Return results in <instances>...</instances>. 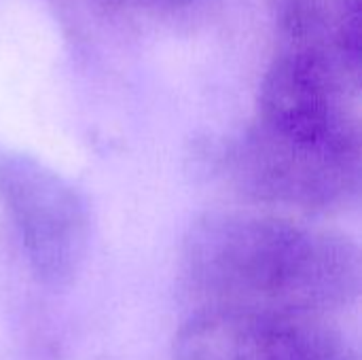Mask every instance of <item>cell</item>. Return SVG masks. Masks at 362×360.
I'll return each instance as SVG.
<instances>
[{
  "label": "cell",
  "instance_id": "6da1fadb",
  "mask_svg": "<svg viewBox=\"0 0 362 360\" xmlns=\"http://www.w3.org/2000/svg\"><path fill=\"white\" fill-rule=\"evenodd\" d=\"M358 246L252 212H208L182 242V274L208 308L318 318L361 293Z\"/></svg>",
  "mask_w": 362,
  "mask_h": 360
},
{
  "label": "cell",
  "instance_id": "7a4b0ae2",
  "mask_svg": "<svg viewBox=\"0 0 362 360\" xmlns=\"http://www.w3.org/2000/svg\"><path fill=\"white\" fill-rule=\"evenodd\" d=\"M0 197L34 276L66 289L89 246V208L81 191L42 161L0 151Z\"/></svg>",
  "mask_w": 362,
  "mask_h": 360
},
{
  "label": "cell",
  "instance_id": "3957f363",
  "mask_svg": "<svg viewBox=\"0 0 362 360\" xmlns=\"http://www.w3.org/2000/svg\"><path fill=\"white\" fill-rule=\"evenodd\" d=\"M358 76L312 49H284L267 68L252 127L280 140L361 149Z\"/></svg>",
  "mask_w": 362,
  "mask_h": 360
},
{
  "label": "cell",
  "instance_id": "277c9868",
  "mask_svg": "<svg viewBox=\"0 0 362 360\" xmlns=\"http://www.w3.org/2000/svg\"><path fill=\"white\" fill-rule=\"evenodd\" d=\"M231 170L250 197L303 212H333L356 204L361 149L312 146L250 127L235 146Z\"/></svg>",
  "mask_w": 362,
  "mask_h": 360
},
{
  "label": "cell",
  "instance_id": "5b68a950",
  "mask_svg": "<svg viewBox=\"0 0 362 360\" xmlns=\"http://www.w3.org/2000/svg\"><path fill=\"white\" fill-rule=\"evenodd\" d=\"M174 360H356L318 318L208 308L174 337Z\"/></svg>",
  "mask_w": 362,
  "mask_h": 360
},
{
  "label": "cell",
  "instance_id": "8992f818",
  "mask_svg": "<svg viewBox=\"0 0 362 360\" xmlns=\"http://www.w3.org/2000/svg\"><path fill=\"white\" fill-rule=\"evenodd\" d=\"M112 4H125V6H136L144 11H163V13H176V11H189L206 0H110Z\"/></svg>",
  "mask_w": 362,
  "mask_h": 360
}]
</instances>
